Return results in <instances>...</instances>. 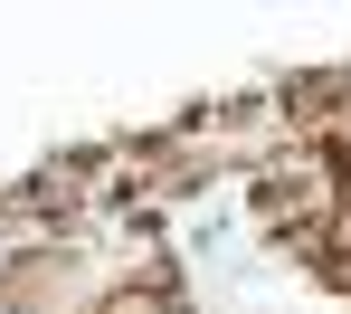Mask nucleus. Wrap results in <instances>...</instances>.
<instances>
[{
  "instance_id": "obj_1",
  "label": "nucleus",
  "mask_w": 351,
  "mask_h": 314,
  "mask_svg": "<svg viewBox=\"0 0 351 314\" xmlns=\"http://www.w3.org/2000/svg\"><path fill=\"white\" fill-rule=\"evenodd\" d=\"M123 267L86 248V238H19V248H0V305L10 314H95L114 295Z\"/></svg>"
},
{
  "instance_id": "obj_2",
  "label": "nucleus",
  "mask_w": 351,
  "mask_h": 314,
  "mask_svg": "<svg viewBox=\"0 0 351 314\" xmlns=\"http://www.w3.org/2000/svg\"><path fill=\"white\" fill-rule=\"evenodd\" d=\"M0 314H10V305H0Z\"/></svg>"
}]
</instances>
